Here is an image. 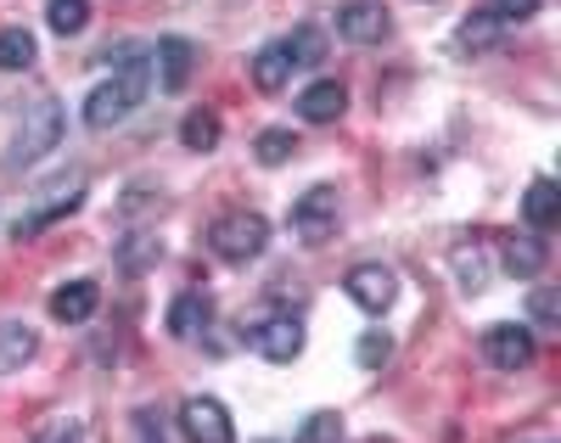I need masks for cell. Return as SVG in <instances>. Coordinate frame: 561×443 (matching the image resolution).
<instances>
[{
  "instance_id": "cell-1",
  "label": "cell",
  "mask_w": 561,
  "mask_h": 443,
  "mask_svg": "<svg viewBox=\"0 0 561 443\" xmlns=\"http://www.w3.org/2000/svg\"><path fill=\"white\" fill-rule=\"evenodd\" d=\"M152 90V68H147V57H124V68L113 73V79H102L96 90L84 95V124L90 129H113V124H124L135 107H140V95Z\"/></svg>"
},
{
  "instance_id": "cell-2",
  "label": "cell",
  "mask_w": 561,
  "mask_h": 443,
  "mask_svg": "<svg viewBox=\"0 0 561 443\" xmlns=\"http://www.w3.org/2000/svg\"><path fill=\"white\" fill-rule=\"evenodd\" d=\"M62 129H68V118H62L57 95H34V102L23 107V118H18V135H12V146H7V163H12V169H18V163H39L45 152H57Z\"/></svg>"
},
{
  "instance_id": "cell-3",
  "label": "cell",
  "mask_w": 561,
  "mask_h": 443,
  "mask_svg": "<svg viewBox=\"0 0 561 443\" xmlns=\"http://www.w3.org/2000/svg\"><path fill=\"white\" fill-rule=\"evenodd\" d=\"M337 214H343L337 185H309L293 203V236L304 241V248H325V241L337 236Z\"/></svg>"
},
{
  "instance_id": "cell-4",
  "label": "cell",
  "mask_w": 561,
  "mask_h": 443,
  "mask_svg": "<svg viewBox=\"0 0 561 443\" xmlns=\"http://www.w3.org/2000/svg\"><path fill=\"white\" fill-rule=\"evenodd\" d=\"M208 248L219 253V259H230V264H248V259H259L264 248H270V219L264 214H225L214 230H208Z\"/></svg>"
},
{
  "instance_id": "cell-5",
  "label": "cell",
  "mask_w": 561,
  "mask_h": 443,
  "mask_svg": "<svg viewBox=\"0 0 561 443\" xmlns=\"http://www.w3.org/2000/svg\"><path fill=\"white\" fill-rule=\"evenodd\" d=\"M242 342L270 365H293L304 354V326H298V315H259L242 326Z\"/></svg>"
},
{
  "instance_id": "cell-6",
  "label": "cell",
  "mask_w": 561,
  "mask_h": 443,
  "mask_svg": "<svg viewBox=\"0 0 561 443\" xmlns=\"http://www.w3.org/2000/svg\"><path fill=\"white\" fill-rule=\"evenodd\" d=\"M84 203V180L79 174H62V185L45 196V203H34V208H23V219L12 225V241H28V236H39L45 225H57V219H68L73 208Z\"/></svg>"
},
{
  "instance_id": "cell-7",
  "label": "cell",
  "mask_w": 561,
  "mask_h": 443,
  "mask_svg": "<svg viewBox=\"0 0 561 443\" xmlns=\"http://www.w3.org/2000/svg\"><path fill=\"white\" fill-rule=\"evenodd\" d=\"M180 432L192 443H237V427H230V410L219 399H185L180 405Z\"/></svg>"
},
{
  "instance_id": "cell-8",
  "label": "cell",
  "mask_w": 561,
  "mask_h": 443,
  "mask_svg": "<svg viewBox=\"0 0 561 443\" xmlns=\"http://www.w3.org/2000/svg\"><path fill=\"white\" fill-rule=\"evenodd\" d=\"M388 29H393V18H388L382 0H348V7L337 12V34L348 45H382Z\"/></svg>"
},
{
  "instance_id": "cell-9",
  "label": "cell",
  "mask_w": 561,
  "mask_h": 443,
  "mask_svg": "<svg viewBox=\"0 0 561 443\" xmlns=\"http://www.w3.org/2000/svg\"><path fill=\"white\" fill-rule=\"evenodd\" d=\"M534 331L528 326H494L489 337H483V360L494 365V371H528L534 365Z\"/></svg>"
},
{
  "instance_id": "cell-10",
  "label": "cell",
  "mask_w": 561,
  "mask_h": 443,
  "mask_svg": "<svg viewBox=\"0 0 561 443\" xmlns=\"http://www.w3.org/2000/svg\"><path fill=\"white\" fill-rule=\"evenodd\" d=\"M343 286H348V298H354L365 315H382V309L399 298V281H393V270H382V264H354Z\"/></svg>"
},
{
  "instance_id": "cell-11",
  "label": "cell",
  "mask_w": 561,
  "mask_h": 443,
  "mask_svg": "<svg viewBox=\"0 0 561 443\" xmlns=\"http://www.w3.org/2000/svg\"><path fill=\"white\" fill-rule=\"evenodd\" d=\"M348 113V90L337 79H314L309 90H298V118L304 124H332Z\"/></svg>"
},
{
  "instance_id": "cell-12",
  "label": "cell",
  "mask_w": 561,
  "mask_h": 443,
  "mask_svg": "<svg viewBox=\"0 0 561 443\" xmlns=\"http://www.w3.org/2000/svg\"><path fill=\"white\" fill-rule=\"evenodd\" d=\"M192 68H197V52H192V39H180V34L158 39V90H163V95L185 90V79H192Z\"/></svg>"
},
{
  "instance_id": "cell-13",
  "label": "cell",
  "mask_w": 561,
  "mask_h": 443,
  "mask_svg": "<svg viewBox=\"0 0 561 443\" xmlns=\"http://www.w3.org/2000/svg\"><path fill=\"white\" fill-rule=\"evenodd\" d=\"M96 309H102V286H96V281H68V286L51 292V315H57L62 326H84Z\"/></svg>"
},
{
  "instance_id": "cell-14",
  "label": "cell",
  "mask_w": 561,
  "mask_h": 443,
  "mask_svg": "<svg viewBox=\"0 0 561 443\" xmlns=\"http://www.w3.org/2000/svg\"><path fill=\"white\" fill-rule=\"evenodd\" d=\"M500 39H505V18H500L494 7H489V12H472V18L460 23V34H455V45H460L466 57H483V52H494Z\"/></svg>"
},
{
  "instance_id": "cell-15",
  "label": "cell",
  "mask_w": 561,
  "mask_h": 443,
  "mask_svg": "<svg viewBox=\"0 0 561 443\" xmlns=\"http://www.w3.org/2000/svg\"><path fill=\"white\" fill-rule=\"evenodd\" d=\"M500 259H505V275H517V281H534L539 270H545V236H505V248H500Z\"/></svg>"
},
{
  "instance_id": "cell-16",
  "label": "cell",
  "mask_w": 561,
  "mask_h": 443,
  "mask_svg": "<svg viewBox=\"0 0 561 443\" xmlns=\"http://www.w3.org/2000/svg\"><path fill=\"white\" fill-rule=\"evenodd\" d=\"M523 219L534 225V236H545V230L561 225V191H556V180H534V185H528V196H523Z\"/></svg>"
},
{
  "instance_id": "cell-17",
  "label": "cell",
  "mask_w": 561,
  "mask_h": 443,
  "mask_svg": "<svg viewBox=\"0 0 561 443\" xmlns=\"http://www.w3.org/2000/svg\"><path fill=\"white\" fill-rule=\"evenodd\" d=\"M34 354H39V337H34L23 320H7V326H0V376H7V371H23Z\"/></svg>"
},
{
  "instance_id": "cell-18",
  "label": "cell",
  "mask_w": 561,
  "mask_h": 443,
  "mask_svg": "<svg viewBox=\"0 0 561 443\" xmlns=\"http://www.w3.org/2000/svg\"><path fill=\"white\" fill-rule=\"evenodd\" d=\"M287 79H293V52H287V39L280 45H264V52L253 57V84L259 90H287Z\"/></svg>"
},
{
  "instance_id": "cell-19",
  "label": "cell",
  "mask_w": 561,
  "mask_h": 443,
  "mask_svg": "<svg viewBox=\"0 0 561 443\" xmlns=\"http://www.w3.org/2000/svg\"><path fill=\"white\" fill-rule=\"evenodd\" d=\"M208 298L203 292H180V298L169 304V331L174 337H197V331H208Z\"/></svg>"
},
{
  "instance_id": "cell-20",
  "label": "cell",
  "mask_w": 561,
  "mask_h": 443,
  "mask_svg": "<svg viewBox=\"0 0 561 443\" xmlns=\"http://www.w3.org/2000/svg\"><path fill=\"white\" fill-rule=\"evenodd\" d=\"M163 259V241L152 236V230H129L124 241H118V264L129 270V275H140L147 264H158Z\"/></svg>"
},
{
  "instance_id": "cell-21",
  "label": "cell",
  "mask_w": 561,
  "mask_h": 443,
  "mask_svg": "<svg viewBox=\"0 0 561 443\" xmlns=\"http://www.w3.org/2000/svg\"><path fill=\"white\" fill-rule=\"evenodd\" d=\"M180 140L192 146V152H214V146H219V113L214 107H192L185 124H180Z\"/></svg>"
},
{
  "instance_id": "cell-22",
  "label": "cell",
  "mask_w": 561,
  "mask_h": 443,
  "mask_svg": "<svg viewBox=\"0 0 561 443\" xmlns=\"http://www.w3.org/2000/svg\"><path fill=\"white\" fill-rule=\"evenodd\" d=\"M34 68V34L28 29H0V73Z\"/></svg>"
},
{
  "instance_id": "cell-23",
  "label": "cell",
  "mask_w": 561,
  "mask_h": 443,
  "mask_svg": "<svg viewBox=\"0 0 561 443\" xmlns=\"http://www.w3.org/2000/svg\"><path fill=\"white\" fill-rule=\"evenodd\" d=\"M455 281H460V292H472V298L489 286V275H483V248H478V241H472V248H455Z\"/></svg>"
},
{
  "instance_id": "cell-24",
  "label": "cell",
  "mask_w": 561,
  "mask_h": 443,
  "mask_svg": "<svg viewBox=\"0 0 561 443\" xmlns=\"http://www.w3.org/2000/svg\"><path fill=\"white\" fill-rule=\"evenodd\" d=\"M45 23H51V34H79L90 23V0H51V7H45Z\"/></svg>"
},
{
  "instance_id": "cell-25",
  "label": "cell",
  "mask_w": 561,
  "mask_h": 443,
  "mask_svg": "<svg viewBox=\"0 0 561 443\" xmlns=\"http://www.w3.org/2000/svg\"><path fill=\"white\" fill-rule=\"evenodd\" d=\"M253 152H259V163L275 169V163H287V158L298 152V135H293V129H264V135L253 140Z\"/></svg>"
},
{
  "instance_id": "cell-26",
  "label": "cell",
  "mask_w": 561,
  "mask_h": 443,
  "mask_svg": "<svg viewBox=\"0 0 561 443\" xmlns=\"http://www.w3.org/2000/svg\"><path fill=\"white\" fill-rule=\"evenodd\" d=\"M287 52H293V68H314V63L325 57V34H320L314 23H304V29L287 39Z\"/></svg>"
},
{
  "instance_id": "cell-27",
  "label": "cell",
  "mask_w": 561,
  "mask_h": 443,
  "mask_svg": "<svg viewBox=\"0 0 561 443\" xmlns=\"http://www.w3.org/2000/svg\"><path fill=\"white\" fill-rule=\"evenodd\" d=\"M388 354H393V337H388V331H365V337L354 342V360H359L365 371H382Z\"/></svg>"
},
{
  "instance_id": "cell-28",
  "label": "cell",
  "mask_w": 561,
  "mask_h": 443,
  "mask_svg": "<svg viewBox=\"0 0 561 443\" xmlns=\"http://www.w3.org/2000/svg\"><path fill=\"white\" fill-rule=\"evenodd\" d=\"M298 443H343V416H337V410L309 416V421H304V432H298Z\"/></svg>"
},
{
  "instance_id": "cell-29",
  "label": "cell",
  "mask_w": 561,
  "mask_h": 443,
  "mask_svg": "<svg viewBox=\"0 0 561 443\" xmlns=\"http://www.w3.org/2000/svg\"><path fill=\"white\" fill-rule=\"evenodd\" d=\"M528 315H534V326H561V292L556 286H539L534 298H528Z\"/></svg>"
},
{
  "instance_id": "cell-30",
  "label": "cell",
  "mask_w": 561,
  "mask_h": 443,
  "mask_svg": "<svg viewBox=\"0 0 561 443\" xmlns=\"http://www.w3.org/2000/svg\"><path fill=\"white\" fill-rule=\"evenodd\" d=\"M34 443H84V427L79 421H45L34 432Z\"/></svg>"
},
{
  "instance_id": "cell-31",
  "label": "cell",
  "mask_w": 561,
  "mask_h": 443,
  "mask_svg": "<svg viewBox=\"0 0 561 443\" xmlns=\"http://www.w3.org/2000/svg\"><path fill=\"white\" fill-rule=\"evenodd\" d=\"M494 12L511 23V18H534L539 12V0H494Z\"/></svg>"
},
{
  "instance_id": "cell-32",
  "label": "cell",
  "mask_w": 561,
  "mask_h": 443,
  "mask_svg": "<svg viewBox=\"0 0 561 443\" xmlns=\"http://www.w3.org/2000/svg\"><path fill=\"white\" fill-rule=\"evenodd\" d=\"M135 427H140V443H163V427L152 416H135Z\"/></svg>"
}]
</instances>
